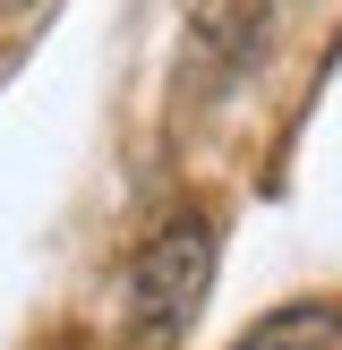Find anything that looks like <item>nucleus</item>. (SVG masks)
<instances>
[{
    "label": "nucleus",
    "mask_w": 342,
    "mask_h": 350,
    "mask_svg": "<svg viewBox=\"0 0 342 350\" xmlns=\"http://www.w3.org/2000/svg\"><path fill=\"white\" fill-rule=\"evenodd\" d=\"M205 291H214V222L188 205V214H171L163 231L137 248V265H129V334L146 350L180 342L188 325H197Z\"/></svg>",
    "instance_id": "1"
},
{
    "label": "nucleus",
    "mask_w": 342,
    "mask_h": 350,
    "mask_svg": "<svg viewBox=\"0 0 342 350\" xmlns=\"http://www.w3.org/2000/svg\"><path fill=\"white\" fill-rule=\"evenodd\" d=\"M231 350H342V299H291L256 317Z\"/></svg>",
    "instance_id": "2"
}]
</instances>
